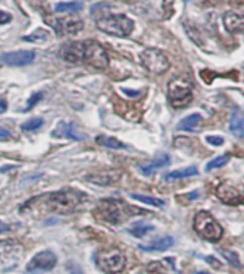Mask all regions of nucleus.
<instances>
[{
    "label": "nucleus",
    "instance_id": "f257e3e1",
    "mask_svg": "<svg viewBox=\"0 0 244 274\" xmlns=\"http://www.w3.org/2000/svg\"><path fill=\"white\" fill-rule=\"evenodd\" d=\"M87 196L76 190H62L52 193L45 198V206L48 210L58 214H70L75 213L84 204Z\"/></svg>",
    "mask_w": 244,
    "mask_h": 274
},
{
    "label": "nucleus",
    "instance_id": "f03ea898",
    "mask_svg": "<svg viewBox=\"0 0 244 274\" xmlns=\"http://www.w3.org/2000/svg\"><path fill=\"white\" fill-rule=\"evenodd\" d=\"M94 214L102 221H107L111 224H121L122 221L131 217V208L121 200L108 198L98 203Z\"/></svg>",
    "mask_w": 244,
    "mask_h": 274
},
{
    "label": "nucleus",
    "instance_id": "7ed1b4c3",
    "mask_svg": "<svg viewBox=\"0 0 244 274\" xmlns=\"http://www.w3.org/2000/svg\"><path fill=\"white\" fill-rule=\"evenodd\" d=\"M97 26L98 29L111 36L127 38L134 30V22L125 15H107L97 19Z\"/></svg>",
    "mask_w": 244,
    "mask_h": 274
},
{
    "label": "nucleus",
    "instance_id": "20e7f679",
    "mask_svg": "<svg viewBox=\"0 0 244 274\" xmlns=\"http://www.w3.org/2000/svg\"><path fill=\"white\" fill-rule=\"evenodd\" d=\"M194 231L200 235L203 240L215 243L223 237V227L218 224V221L207 211H198L193 221Z\"/></svg>",
    "mask_w": 244,
    "mask_h": 274
},
{
    "label": "nucleus",
    "instance_id": "39448f33",
    "mask_svg": "<svg viewBox=\"0 0 244 274\" xmlns=\"http://www.w3.org/2000/svg\"><path fill=\"white\" fill-rule=\"evenodd\" d=\"M25 250L20 243L13 240H0V274L15 270Z\"/></svg>",
    "mask_w": 244,
    "mask_h": 274
},
{
    "label": "nucleus",
    "instance_id": "423d86ee",
    "mask_svg": "<svg viewBox=\"0 0 244 274\" xmlns=\"http://www.w3.org/2000/svg\"><path fill=\"white\" fill-rule=\"evenodd\" d=\"M168 101L177 109L186 108L193 101V85L183 78L173 79L168 83Z\"/></svg>",
    "mask_w": 244,
    "mask_h": 274
},
{
    "label": "nucleus",
    "instance_id": "0eeeda50",
    "mask_svg": "<svg viewBox=\"0 0 244 274\" xmlns=\"http://www.w3.org/2000/svg\"><path fill=\"white\" fill-rule=\"evenodd\" d=\"M95 261L98 267L107 274L121 273L127 264L125 255L118 248H107V250L98 251L95 254Z\"/></svg>",
    "mask_w": 244,
    "mask_h": 274
},
{
    "label": "nucleus",
    "instance_id": "6e6552de",
    "mask_svg": "<svg viewBox=\"0 0 244 274\" xmlns=\"http://www.w3.org/2000/svg\"><path fill=\"white\" fill-rule=\"evenodd\" d=\"M82 63L97 69H105L109 65V59L105 49L95 40L82 42Z\"/></svg>",
    "mask_w": 244,
    "mask_h": 274
},
{
    "label": "nucleus",
    "instance_id": "1a4fd4ad",
    "mask_svg": "<svg viewBox=\"0 0 244 274\" xmlns=\"http://www.w3.org/2000/svg\"><path fill=\"white\" fill-rule=\"evenodd\" d=\"M139 60H141V65L151 73H155V75H161L164 73L167 69L170 68V60L167 58L166 55L161 52V50L154 49V48H149V49H145L141 56H139Z\"/></svg>",
    "mask_w": 244,
    "mask_h": 274
},
{
    "label": "nucleus",
    "instance_id": "9d476101",
    "mask_svg": "<svg viewBox=\"0 0 244 274\" xmlns=\"http://www.w3.org/2000/svg\"><path fill=\"white\" fill-rule=\"evenodd\" d=\"M215 196L218 197L227 206H238L244 201V191L231 182H221L215 190Z\"/></svg>",
    "mask_w": 244,
    "mask_h": 274
},
{
    "label": "nucleus",
    "instance_id": "9b49d317",
    "mask_svg": "<svg viewBox=\"0 0 244 274\" xmlns=\"http://www.w3.org/2000/svg\"><path fill=\"white\" fill-rule=\"evenodd\" d=\"M56 261H58L56 255L53 254L50 250H45V251L38 253V254L30 260L28 265H26V270L29 273L48 271V270H52L56 265Z\"/></svg>",
    "mask_w": 244,
    "mask_h": 274
},
{
    "label": "nucleus",
    "instance_id": "f8f14e48",
    "mask_svg": "<svg viewBox=\"0 0 244 274\" xmlns=\"http://www.w3.org/2000/svg\"><path fill=\"white\" fill-rule=\"evenodd\" d=\"M35 56L36 53L33 50H16V52L3 53L0 56V60L2 63L8 66H26L35 60Z\"/></svg>",
    "mask_w": 244,
    "mask_h": 274
},
{
    "label": "nucleus",
    "instance_id": "ddd939ff",
    "mask_svg": "<svg viewBox=\"0 0 244 274\" xmlns=\"http://www.w3.org/2000/svg\"><path fill=\"white\" fill-rule=\"evenodd\" d=\"M59 58L69 63H82V42L65 45L59 50Z\"/></svg>",
    "mask_w": 244,
    "mask_h": 274
},
{
    "label": "nucleus",
    "instance_id": "4468645a",
    "mask_svg": "<svg viewBox=\"0 0 244 274\" xmlns=\"http://www.w3.org/2000/svg\"><path fill=\"white\" fill-rule=\"evenodd\" d=\"M224 28L230 33H241V32H244V13H240V12L225 13Z\"/></svg>",
    "mask_w": 244,
    "mask_h": 274
},
{
    "label": "nucleus",
    "instance_id": "2eb2a0df",
    "mask_svg": "<svg viewBox=\"0 0 244 274\" xmlns=\"http://www.w3.org/2000/svg\"><path fill=\"white\" fill-rule=\"evenodd\" d=\"M173 245H174L173 237H162V238H156L149 244H141L139 250H142V251H166L168 248H171Z\"/></svg>",
    "mask_w": 244,
    "mask_h": 274
},
{
    "label": "nucleus",
    "instance_id": "dca6fc26",
    "mask_svg": "<svg viewBox=\"0 0 244 274\" xmlns=\"http://www.w3.org/2000/svg\"><path fill=\"white\" fill-rule=\"evenodd\" d=\"M52 137L70 138V139H75V141H80V139L85 138L84 135H79V134L75 132L72 124H65V122H59L56 129H53V132H52Z\"/></svg>",
    "mask_w": 244,
    "mask_h": 274
},
{
    "label": "nucleus",
    "instance_id": "f3484780",
    "mask_svg": "<svg viewBox=\"0 0 244 274\" xmlns=\"http://www.w3.org/2000/svg\"><path fill=\"white\" fill-rule=\"evenodd\" d=\"M201 124H203V117L200 114H193L190 117L184 118L183 121H180L178 129L188 131V132H197V131H200Z\"/></svg>",
    "mask_w": 244,
    "mask_h": 274
},
{
    "label": "nucleus",
    "instance_id": "a211bd4d",
    "mask_svg": "<svg viewBox=\"0 0 244 274\" xmlns=\"http://www.w3.org/2000/svg\"><path fill=\"white\" fill-rule=\"evenodd\" d=\"M230 131L235 137H244V111L237 109L233 112L231 121H230Z\"/></svg>",
    "mask_w": 244,
    "mask_h": 274
},
{
    "label": "nucleus",
    "instance_id": "6ab92c4d",
    "mask_svg": "<svg viewBox=\"0 0 244 274\" xmlns=\"http://www.w3.org/2000/svg\"><path fill=\"white\" fill-rule=\"evenodd\" d=\"M170 165V157L168 155H162V157L156 158L154 159L151 164H148V165H141L139 166V169H141V172L144 174V175H152L155 171L158 169H161V168H164V166Z\"/></svg>",
    "mask_w": 244,
    "mask_h": 274
},
{
    "label": "nucleus",
    "instance_id": "aec40b11",
    "mask_svg": "<svg viewBox=\"0 0 244 274\" xmlns=\"http://www.w3.org/2000/svg\"><path fill=\"white\" fill-rule=\"evenodd\" d=\"M198 169L197 166H188L184 169H177V171H171L166 175L167 181H177V179H183V178H188V176L197 175Z\"/></svg>",
    "mask_w": 244,
    "mask_h": 274
},
{
    "label": "nucleus",
    "instance_id": "412c9836",
    "mask_svg": "<svg viewBox=\"0 0 244 274\" xmlns=\"http://www.w3.org/2000/svg\"><path fill=\"white\" fill-rule=\"evenodd\" d=\"M97 144H99L101 147L111 148V149H127L125 144H122L121 141H118V139L112 137H104V135H101V137L97 138Z\"/></svg>",
    "mask_w": 244,
    "mask_h": 274
},
{
    "label": "nucleus",
    "instance_id": "4be33fe9",
    "mask_svg": "<svg viewBox=\"0 0 244 274\" xmlns=\"http://www.w3.org/2000/svg\"><path fill=\"white\" fill-rule=\"evenodd\" d=\"M152 231H154V227L149 224H145V223H135V224L129 228V233L134 235V237H137V238H141V237H144L148 233H152Z\"/></svg>",
    "mask_w": 244,
    "mask_h": 274
},
{
    "label": "nucleus",
    "instance_id": "5701e85b",
    "mask_svg": "<svg viewBox=\"0 0 244 274\" xmlns=\"http://www.w3.org/2000/svg\"><path fill=\"white\" fill-rule=\"evenodd\" d=\"M56 12H69V13H78L82 10V3L79 2H70V3H58L55 6Z\"/></svg>",
    "mask_w": 244,
    "mask_h": 274
},
{
    "label": "nucleus",
    "instance_id": "b1692460",
    "mask_svg": "<svg viewBox=\"0 0 244 274\" xmlns=\"http://www.w3.org/2000/svg\"><path fill=\"white\" fill-rule=\"evenodd\" d=\"M131 197L137 201H141V203H145V204H149V206L154 207H164L166 206V201L164 200H159V198H155V197H146V196H138V194H131Z\"/></svg>",
    "mask_w": 244,
    "mask_h": 274
},
{
    "label": "nucleus",
    "instance_id": "393cba45",
    "mask_svg": "<svg viewBox=\"0 0 244 274\" xmlns=\"http://www.w3.org/2000/svg\"><path fill=\"white\" fill-rule=\"evenodd\" d=\"M48 38H49L48 30L38 29L35 30L32 35H29V36H23L22 40H25V42H43V40H46Z\"/></svg>",
    "mask_w": 244,
    "mask_h": 274
},
{
    "label": "nucleus",
    "instance_id": "a878e982",
    "mask_svg": "<svg viewBox=\"0 0 244 274\" xmlns=\"http://www.w3.org/2000/svg\"><path fill=\"white\" fill-rule=\"evenodd\" d=\"M228 159H230V154H224V155H220V157L214 158L213 161H210L207 166H205V169L207 171H211V169H217V168H221V166H224L227 162H228Z\"/></svg>",
    "mask_w": 244,
    "mask_h": 274
},
{
    "label": "nucleus",
    "instance_id": "bb28decb",
    "mask_svg": "<svg viewBox=\"0 0 244 274\" xmlns=\"http://www.w3.org/2000/svg\"><path fill=\"white\" fill-rule=\"evenodd\" d=\"M146 274H168V271L161 261H152L146 265Z\"/></svg>",
    "mask_w": 244,
    "mask_h": 274
},
{
    "label": "nucleus",
    "instance_id": "cd10ccee",
    "mask_svg": "<svg viewBox=\"0 0 244 274\" xmlns=\"http://www.w3.org/2000/svg\"><path fill=\"white\" fill-rule=\"evenodd\" d=\"M43 125V119L42 118H32L28 122H25L22 125L23 131H35V129H39Z\"/></svg>",
    "mask_w": 244,
    "mask_h": 274
},
{
    "label": "nucleus",
    "instance_id": "c85d7f7f",
    "mask_svg": "<svg viewBox=\"0 0 244 274\" xmlns=\"http://www.w3.org/2000/svg\"><path fill=\"white\" fill-rule=\"evenodd\" d=\"M221 254L224 255L225 258H227V261H228V263H230L231 265H235V267H241L238 257H237V254H234L233 251H228V250H221Z\"/></svg>",
    "mask_w": 244,
    "mask_h": 274
},
{
    "label": "nucleus",
    "instance_id": "c756f323",
    "mask_svg": "<svg viewBox=\"0 0 244 274\" xmlns=\"http://www.w3.org/2000/svg\"><path fill=\"white\" fill-rule=\"evenodd\" d=\"M43 98V92H38V94H33L32 97H30V99L28 101L29 104H28V107L23 109V111H29V109H32L38 102H39L40 99Z\"/></svg>",
    "mask_w": 244,
    "mask_h": 274
},
{
    "label": "nucleus",
    "instance_id": "7c9ffc66",
    "mask_svg": "<svg viewBox=\"0 0 244 274\" xmlns=\"http://www.w3.org/2000/svg\"><path fill=\"white\" fill-rule=\"evenodd\" d=\"M205 141L210 144V145H214V147H218V145H223L224 144V139L221 137H213V135H210V137L205 138Z\"/></svg>",
    "mask_w": 244,
    "mask_h": 274
},
{
    "label": "nucleus",
    "instance_id": "2f4dec72",
    "mask_svg": "<svg viewBox=\"0 0 244 274\" xmlns=\"http://www.w3.org/2000/svg\"><path fill=\"white\" fill-rule=\"evenodd\" d=\"M12 137H13V135H12L10 131L0 127V141H9V139H12Z\"/></svg>",
    "mask_w": 244,
    "mask_h": 274
},
{
    "label": "nucleus",
    "instance_id": "473e14b6",
    "mask_svg": "<svg viewBox=\"0 0 244 274\" xmlns=\"http://www.w3.org/2000/svg\"><path fill=\"white\" fill-rule=\"evenodd\" d=\"M10 20H12V16H10L9 13L0 12V25H6V23H9Z\"/></svg>",
    "mask_w": 244,
    "mask_h": 274
},
{
    "label": "nucleus",
    "instance_id": "72a5a7b5",
    "mask_svg": "<svg viewBox=\"0 0 244 274\" xmlns=\"http://www.w3.org/2000/svg\"><path fill=\"white\" fill-rule=\"evenodd\" d=\"M68 268L70 270V274H84L82 271H80V268H79L78 265H75V264H68Z\"/></svg>",
    "mask_w": 244,
    "mask_h": 274
},
{
    "label": "nucleus",
    "instance_id": "f704fd0d",
    "mask_svg": "<svg viewBox=\"0 0 244 274\" xmlns=\"http://www.w3.org/2000/svg\"><path fill=\"white\" fill-rule=\"evenodd\" d=\"M8 111V102L5 99H0V114Z\"/></svg>",
    "mask_w": 244,
    "mask_h": 274
},
{
    "label": "nucleus",
    "instance_id": "c9c22d12",
    "mask_svg": "<svg viewBox=\"0 0 244 274\" xmlns=\"http://www.w3.org/2000/svg\"><path fill=\"white\" fill-rule=\"evenodd\" d=\"M124 92L127 94L128 97H139V94H141L139 90H137V92H134L132 89H124Z\"/></svg>",
    "mask_w": 244,
    "mask_h": 274
},
{
    "label": "nucleus",
    "instance_id": "e433bc0d",
    "mask_svg": "<svg viewBox=\"0 0 244 274\" xmlns=\"http://www.w3.org/2000/svg\"><path fill=\"white\" fill-rule=\"evenodd\" d=\"M10 231V227L9 225L3 224V223H0V233H9Z\"/></svg>",
    "mask_w": 244,
    "mask_h": 274
},
{
    "label": "nucleus",
    "instance_id": "4c0bfd02",
    "mask_svg": "<svg viewBox=\"0 0 244 274\" xmlns=\"http://www.w3.org/2000/svg\"><path fill=\"white\" fill-rule=\"evenodd\" d=\"M195 274H208V273H205V271H200V273H195Z\"/></svg>",
    "mask_w": 244,
    "mask_h": 274
},
{
    "label": "nucleus",
    "instance_id": "58836bf2",
    "mask_svg": "<svg viewBox=\"0 0 244 274\" xmlns=\"http://www.w3.org/2000/svg\"><path fill=\"white\" fill-rule=\"evenodd\" d=\"M237 2H240V3H244V0H237Z\"/></svg>",
    "mask_w": 244,
    "mask_h": 274
},
{
    "label": "nucleus",
    "instance_id": "ea45409f",
    "mask_svg": "<svg viewBox=\"0 0 244 274\" xmlns=\"http://www.w3.org/2000/svg\"><path fill=\"white\" fill-rule=\"evenodd\" d=\"M186 2H190V0H186Z\"/></svg>",
    "mask_w": 244,
    "mask_h": 274
}]
</instances>
